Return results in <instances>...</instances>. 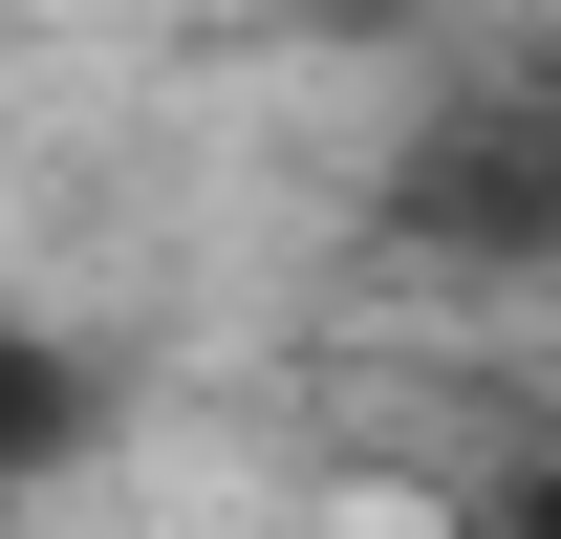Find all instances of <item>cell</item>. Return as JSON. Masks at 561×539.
<instances>
[{
  "label": "cell",
  "mask_w": 561,
  "mask_h": 539,
  "mask_svg": "<svg viewBox=\"0 0 561 539\" xmlns=\"http://www.w3.org/2000/svg\"><path fill=\"white\" fill-rule=\"evenodd\" d=\"M87 410H108V389H87L66 345H44V324H0V496H44V474L87 454Z\"/></svg>",
  "instance_id": "7a4b0ae2"
},
{
  "label": "cell",
  "mask_w": 561,
  "mask_h": 539,
  "mask_svg": "<svg viewBox=\"0 0 561 539\" xmlns=\"http://www.w3.org/2000/svg\"><path fill=\"white\" fill-rule=\"evenodd\" d=\"M411 238H454V260H561V130H540V108H476V130H432Z\"/></svg>",
  "instance_id": "6da1fadb"
},
{
  "label": "cell",
  "mask_w": 561,
  "mask_h": 539,
  "mask_svg": "<svg viewBox=\"0 0 561 539\" xmlns=\"http://www.w3.org/2000/svg\"><path fill=\"white\" fill-rule=\"evenodd\" d=\"M496 539H561V474H540V496H518V518H496Z\"/></svg>",
  "instance_id": "3957f363"
}]
</instances>
